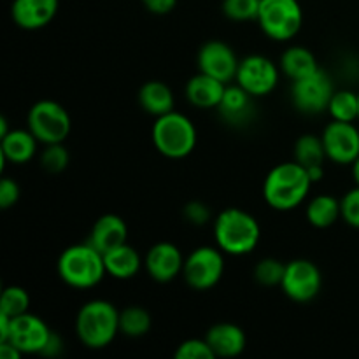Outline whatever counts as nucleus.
Instances as JSON below:
<instances>
[{"label": "nucleus", "instance_id": "obj_27", "mask_svg": "<svg viewBox=\"0 0 359 359\" xmlns=\"http://www.w3.org/2000/svg\"><path fill=\"white\" fill-rule=\"evenodd\" d=\"M153 326V318L149 312L139 305H132L119 311V333L130 339H140L147 335Z\"/></svg>", "mask_w": 359, "mask_h": 359}, {"label": "nucleus", "instance_id": "obj_10", "mask_svg": "<svg viewBox=\"0 0 359 359\" xmlns=\"http://www.w3.org/2000/svg\"><path fill=\"white\" fill-rule=\"evenodd\" d=\"M280 287L290 300L297 304H309L321 293V270L309 259H293L286 263V272Z\"/></svg>", "mask_w": 359, "mask_h": 359}, {"label": "nucleus", "instance_id": "obj_31", "mask_svg": "<svg viewBox=\"0 0 359 359\" xmlns=\"http://www.w3.org/2000/svg\"><path fill=\"white\" fill-rule=\"evenodd\" d=\"M259 4L262 0H223L221 11L231 21H252L258 20Z\"/></svg>", "mask_w": 359, "mask_h": 359}, {"label": "nucleus", "instance_id": "obj_37", "mask_svg": "<svg viewBox=\"0 0 359 359\" xmlns=\"http://www.w3.org/2000/svg\"><path fill=\"white\" fill-rule=\"evenodd\" d=\"M142 6L149 11L151 14L156 16H165V14L172 13L177 6V0H142Z\"/></svg>", "mask_w": 359, "mask_h": 359}, {"label": "nucleus", "instance_id": "obj_3", "mask_svg": "<svg viewBox=\"0 0 359 359\" xmlns=\"http://www.w3.org/2000/svg\"><path fill=\"white\" fill-rule=\"evenodd\" d=\"M119 333V311L107 300H90L79 309L76 335L88 349L111 346Z\"/></svg>", "mask_w": 359, "mask_h": 359}, {"label": "nucleus", "instance_id": "obj_24", "mask_svg": "<svg viewBox=\"0 0 359 359\" xmlns=\"http://www.w3.org/2000/svg\"><path fill=\"white\" fill-rule=\"evenodd\" d=\"M318 69L319 65L314 53L311 49L304 48V46H291L280 56V70L291 81L311 76Z\"/></svg>", "mask_w": 359, "mask_h": 359}, {"label": "nucleus", "instance_id": "obj_22", "mask_svg": "<svg viewBox=\"0 0 359 359\" xmlns=\"http://www.w3.org/2000/svg\"><path fill=\"white\" fill-rule=\"evenodd\" d=\"M104 262L109 276L118 280L133 279L144 266V258L140 256V252L132 248L128 242L105 252Z\"/></svg>", "mask_w": 359, "mask_h": 359}, {"label": "nucleus", "instance_id": "obj_18", "mask_svg": "<svg viewBox=\"0 0 359 359\" xmlns=\"http://www.w3.org/2000/svg\"><path fill=\"white\" fill-rule=\"evenodd\" d=\"M128 241V226L125 219L118 214H104L95 221L90 233V244L105 255L118 245L126 244Z\"/></svg>", "mask_w": 359, "mask_h": 359}, {"label": "nucleus", "instance_id": "obj_12", "mask_svg": "<svg viewBox=\"0 0 359 359\" xmlns=\"http://www.w3.org/2000/svg\"><path fill=\"white\" fill-rule=\"evenodd\" d=\"M51 330L39 316L25 312L11 319L9 335L2 342H9L21 354H42L51 337Z\"/></svg>", "mask_w": 359, "mask_h": 359}, {"label": "nucleus", "instance_id": "obj_25", "mask_svg": "<svg viewBox=\"0 0 359 359\" xmlns=\"http://www.w3.org/2000/svg\"><path fill=\"white\" fill-rule=\"evenodd\" d=\"M305 216H307L309 223L314 228H319V230L333 226V224L342 217L340 200H337L335 196L332 195L314 196V198L307 203Z\"/></svg>", "mask_w": 359, "mask_h": 359}, {"label": "nucleus", "instance_id": "obj_8", "mask_svg": "<svg viewBox=\"0 0 359 359\" xmlns=\"http://www.w3.org/2000/svg\"><path fill=\"white\" fill-rule=\"evenodd\" d=\"M224 252L219 248L202 245L184 259L182 277L195 291H207L217 286L224 276Z\"/></svg>", "mask_w": 359, "mask_h": 359}, {"label": "nucleus", "instance_id": "obj_43", "mask_svg": "<svg viewBox=\"0 0 359 359\" xmlns=\"http://www.w3.org/2000/svg\"><path fill=\"white\" fill-rule=\"evenodd\" d=\"M358 100H359V93H358Z\"/></svg>", "mask_w": 359, "mask_h": 359}, {"label": "nucleus", "instance_id": "obj_28", "mask_svg": "<svg viewBox=\"0 0 359 359\" xmlns=\"http://www.w3.org/2000/svg\"><path fill=\"white\" fill-rule=\"evenodd\" d=\"M328 112L337 121L353 123L359 119V100L358 93L349 90L335 91L330 100Z\"/></svg>", "mask_w": 359, "mask_h": 359}, {"label": "nucleus", "instance_id": "obj_7", "mask_svg": "<svg viewBox=\"0 0 359 359\" xmlns=\"http://www.w3.org/2000/svg\"><path fill=\"white\" fill-rule=\"evenodd\" d=\"M28 130L35 135L39 144L65 142L72 130L69 111L55 100H39L28 111Z\"/></svg>", "mask_w": 359, "mask_h": 359}, {"label": "nucleus", "instance_id": "obj_20", "mask_svg": "<svg viewBox=\"0 0 359 359\" xmlns=\"http://www.w3.org/2000/svg\"><path fill=\"white\" fill-rule=\"evenodd\" d=\"M39 140L30 130H11L0 139V158L13 165L28 163L37 153Z\"/></svg>", "mask_w": 359, "mask_h": 359}, {"label": "nucleus", "instance_id": "obj_32", "mask_svg": "<svg viewBox=\"0 0 359 359\" xmlns=\"http://www.w3.org/2000/svg\"><path fill=\"white\" fill-rule=\"evenodd\" d=\"M70 154L63 142L48 144L41 153V167L49 174H60L69 167Z\"/></svg>", "mask_w": 359, "mask_h": 359}, {"label": "nucleus", "instance_id": "obj_5", "mask_svg": "<svg viewBox=\"0 0 359 359\" xmlns=\"http://www.w3.org/2000/svg\"><path fill=\"white\" fill-rule=\"evenodd\" d=\"M153 144L160 154L181 160L196 147V128L188 116L177 111L156 118L153 125Z\"/></svg>", "mask_w": 359, "mask_h": 359}, {"label": "nucleus", "instance_id": "obj_39", "mask_svg": "<svg viewBox=\"0 0 359 359\" xmlns=\"http://www.w3.org/2000/svg\"><path fill=\"white\" fill-rule=\"evenodd\" d=\"M23 354L9 342H0V358L2 359H20Z\"/></svg>", "mask_w": 359, "mask_h": 359}, {"label": "nucleus", "instance_id": "obj_36", "mask_svg": "<svg viewBox=\"0 0 359 359\" xmlns=\"http://www.w3.org/2000/svg\"><path fill=\"white\" fill-rule=\"evenodd\" d=\"M184 217L191 224H196V226H202V224L209 223L210 219V210L205 203L202 202H189L188 205L184 207Z\"/></svg>", "mask_w": 359, "mask_h": 359}, {"label": "nucleus", "instance_id": "obj_26", "mask_svg": "<svg viewBox=\"0 0 359 359\" xmlns=\"http://www.w3.org/2000/svg\"><path fill=\"white\" fill-rule=\"evenodd\" d=\"M293 154L294 161L307 170L312 167H325V160H328L323 137L314 135V133H305V135L298 137L294 142Z\"/></svg>", "mask_w": 359, "mask_h": 359}, {"label": "nucleus", "instance_id": "obj_38", "mask_svg": "<svg viewBox=\"0 0 359 359\" xmlns=\"http://www.w3.org/2000/svg\"><path fill=\"white\" fill-rule=\"evenodd\" d=\"M62 349H63L62 337H60L58 333L53 332L48 340V346H46V349L42 351V356H58V354L62 353Z\"/></svg>", "mask_w": 359, "mask_h": 359}, {"label": "nucleus", "instance_id": "obj_14", "mask_svg": "<svg viewBox=\"0 0 359 359\" xmlns=\"http://www.w3.org/2000/svg\"><path fill=\"white\" fill-rule=\"evenodd\" d=\"M196 63H198V72L230 84L237 77L241 60L237 58L230 44L223 41H209L200 48Z\"/></svg>", "mask_w": 359, "mask_h": 359}, {"label": "nucleus", "instance_id": "obj_21", "mask_svg": "<svg viewBox=\"0 0 359 359\" xmlns=\"http://www.w3.org/2000/svg\"><path fill=\"white\" fill-rule=\"evenodd\" d=\"M252 100H255V97L249 95L238 84L226 86V91H224L223 100H221L217 111H219V114L223 116V119L226 123L235 126H242L251 121L252 112H255Z\"/></svg>", "mask_w": 359, "mask_h": 359}, {"label": "nucleus", "instance_id": "obj_42", "mask_svg": "<svg viewBox=\"0 0 359 359\" xmlns=\"http://www.w3.org/2000/svg\"><path fill=\"white\" fill-rule=\"evenodd\" d=\"M11 130H9V125H7V119L4 118H0V139H2L4 135H7V133H9Z\"/></svg>", "mask_w": 359, "mask_h": 359}, {"label": "nucleus", "instance_id": "obj_2", "mask_svg": "<svg viewBox=\"0 0 359 359\" xmlns=\"http://www.w3.org/2000/svg\"><path fill=\"white\" fill-rule=\"evenodd\" d=\"M259 237L262 228L256 217L237 207L224 209L214 219V241L224 255H249L256 249Z\"/></svg>", "mask_w": 359, "mask_h": 359}, {"label": "nucleus", "instance_id": "obj_15", "mask_svg": "<svg viewBox=\"0 0 359 359\" xmlns=\"http://www.w3.org/2000/svg\"><path fill=\"white\" fill-rule=\"evenodd\" d=\"M184 256L181 249L172 242H158L144 256V269L153 280L160 284L172 283L182 276Z\"/></svg>", "mask_w": 359, "mask_h": 359}, {"label": "nucleus", "instance_id": "obj_13", "mask_svg": "<svg viewBox=\"0 0 359 359\" xmlns=\"http://www.w3.org/2000/svg\"><path fill=\"white\" fill-rule=\"evenodd\" d=\"M321 137L326 156L333 163L353 165V161L359 156V130L354 123L333 119L326 125Z\"/></svg>", "mask_w": 359, "mask_h": 359}, {"label": "nucleus", "instance_id": "obj_40", "mask_svg": "<svg viewBox=\"0 0 359 359\" xmlns=\"http://www.w3.org/2000/svg\"><path fill=\"white\" fill-rule=\"evenodd\" d=\"M11 319L13 318H9V316H6L0 312V342H2V340H6L7 335H9Z\"/></svg>", "mask_w": 359, "mask_h": 359}, {"label": "nucleus", "instance_id": "obj_4", "mask_svg": "<svg viewBox=\"0 0 359 359\" xmlns=\"http://www.w3.org/2000/svg\"><path fill=\"white\" fill-rule=\"evenodd\" d=\"M58 276L67 286L76 290H90L102 283L107 270H105L104 255L95 249L90 242L86 244H76L67 248L60 255Z\"/></svg>", "mask_w": 359, "mask_h": 359}, {"label": "nucleus", "instance_id": "obj_19", "mask_svg": "<svg viewBox=\"0 0 359 359\" xmlns=\"http://www.w3.org/2000/svg\"><path fill=\"white\" fill-rule=\"evenodd\" d=\"M228 84L212 76L198 72L186 84V98L198 109H217Z\"/></svg>", "mask_w": 359, "mask_h": 359}, {"label": "nucleus", "instance_id": "obj_9", "mask_svg": "<svg viewBox=\"0 0 359 359\" xmlns=\"http://www.w3.org/2000/svg\"><path fill=\"white\" fill-rule=\"evenodd\" d=\"M335 88L332 77L323 69H318L311 76L294 79L291 84V100L304 114H321L328 111Z\"/></svg>", "mask_w": 359, "mask_h": 359}, {"label": "nucleus", "instance_id": "obj_17", "mask_svg": "<svg viewBox=\"0 0 359 359\" xmlns=\"http://www.w3.org/2000/svg\"><path fill=\"white\" fill-rule=\"evenodd\" d=\"M203 339L207 340L216 358L241 356L248 346L244 330L233 323H216L207 330Z\"/></svg>", "mask_w": 359, "mask_h": 359}, {"label": "nucleus", "instance_id": "obj_33", "mask_svg": "<svg viewBox=\"0 0 359 359\" xmlns=\"http://www.w3.org/2000/svg\"><path fill=\"white\" fill-rule=\"evenodd\" d=\"M175 359H214L212 349L205 339H188L177 346L174 353Z\"/></svg>", "mask_w": 359, "mask_h": 359}, {"label": "nucleus", "instance_id": "obj_16", "mask_svg": "<svg viewBox=\"0 0 359 359\" xmlns=\"http://www.w3.org/2000/svg\"><path fill=\"white\" fill-rule=\"evenodd\" d=\"M58 6V0H14L11 16L23 30H41L55 20Z\"/></svg>", "mask_w": 359, "mask_h": 359}, {"label": "nucleus", "instance_id": "obj_30", "mask_svg": "<svg viewBox=\"0 0 359 359\" xmlns=\"http://www.w3.org/2000/svg\"><path fill=\"white\" fill-rule=\"evenodd\" d=\"M286 272V263H280L277 258H263L256 263L255 266V279L256 283L265 287L280 286Z\"/></svg>", "mask_w": 359, "mask_h": 359}, {"label": "nucleus", "instance_id": "obj_41", "mask_svg": "<svg viewBox=\"0 0 359 359\" xmlns=\"http://www.w3.org/2000/svg\"><path fill=\"white\" fill-rule=\"evenodd\" d=\"M353 177H354V182H356V186H359V156L356 158V160L353 161Z\"/></svg>", "mask_w": 359, "mask_h": 359}, {"label": "nucleus", "instance_id": "obj_6", "mask_svg": "<svg viewBox=\"0 0 359 359\" xmlns=\"http://www.w3.org/2000/svg\"><path fill=\"white\" fill-rule=\"evenodd\" d=\"M258 25L272 41H291L304 25V11L298 0H262Z\"/></svg>", "mask_w": 359, "mask_h": 359}, {"label": "nucleus", "instance_id": "obj_23", "mask_svg": "<svg viewBox=\"0 0 359 359\" xmlns=\"http://www.w3.org/2000/svg\"><path fill=\"white\" fill-rule=\"evenodd\" d=\"M139 104L147 114L160 118L174 111L175 98L172 88L163 81H147L139 90Z\"/></svg>", "mask_w": 359, "mask_h": 359}, {"label": "nucleus", "instance_id": "obj_34", "mask_svg": "<svg viewBox=\"0 0 359 359\" xmlns=\"http://www.w3.org/2000/svg\"><path fill=\"white\" fill-rule=\"evenodd\" d=\"M340 207H342V219L349 226L359 230V186L344 195V198L340 200Z\"/></svg>", "mask_w": 359, "mask_h": 359}, {"label": "nucleus", "instance_id": "obj_1", "mask_svg": "<svg viewBox=\"0 0 359 359\" xmlns=\"http://www.w3.org/2000/svg\"><path fill=\"white\" fill-rule=\"evenodd\" d=\"M312 184L307 168L297 161H286L269 172L263 184V198L272 209L287 212L307 200Z\"/></svg>", "mask_w": 359, "mask_h": 359}, {"label": "nucleus", "instance_id": "obj_29", "mask_svg": "<svg viewBox=\"0 0 359 359\" xmlns=\"http://www.w3.org/2000/svg\"><path fill=\"white\" fill-rule=\"evenodd\" d=\"M30 309V294L20 286H9L2 291L0 297V312L9 318L25 314Z\"/></svg>", "mask_w": 359, "mask_h": 359}, {"label": "nucleus", "instance_id": "obj_35", "mask_svg": "<svg viewBox=\"0 0 359 359\" xmlns=\"http://www.w3.org/2000/svg\"><path fill=\"white\" fill-rule=\"evenodd\" d=\"M20 184L14 179L4 177L0 181V209H11L20 200Z\"/></svg>", "mask_w": 359, "mask_h": 359}, {"label": "nucleus", "instance_id": "obj_11", "mask_svg": "<svg viewBox=\"0 0 359 359\" xmlns=\"http://www.w3.org/2000/svg\"><path fill=\"white\" fill-rule=\"evenodd\" d=\"M280 69L270 58L262 55H251L241 60L237 70V84L244 88L255 98L272 93L279 83Z\"/></svg>", "mask_w": 359, "mask_h": 359}]
</instances>
